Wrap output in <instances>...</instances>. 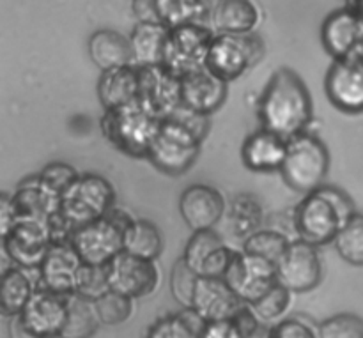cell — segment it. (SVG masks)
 Instances as JSON below:
<instances>
[{"mask_svg":"<svg viewBox=\"0 0 363 338\" xmlns=\"http://www.w3.org/2000/svg\"><path fill=\"white\" fill-rule=\"evenodd\" d=\"M266 53L262 39L254 32L248 34H218L213 38L206 55L204 67L220 80L230 81L243 77L257 66Z\"/></svg>","mask_w":363,"mask_h":338,"instance_id":"52a82bcc","label":"cell"},{"mask_svg":"<svg viewBox=\"0 0 363 338\" xmlns=\"http://www.w3.org/2000/svg\"><path fill=\"white\" fill-rule=\"evenodd\" d=\"M201 145L202 142L191 131L167 117L160 120L145 158L167 176H183L197 163Z\"/></svg>","mask_w":363,"mask_h":338,"instance_id":"ba28073f","label":"cell"},{"mask_svg":"<svg viewBox=\"0 0 363 338\" xmlns=\"http://www.w3.org/2000/svg\"><path fill=\"white\" fill-rule=\"evenodd\" d=\"M11 328H9V335L11 338H38L35 335H32L27 328L23 326V322L20 321V317H13L11 319Z\"/></svg>","mask_w":363,"mask_h":338,"instance_id":"7dc6e473","label":"cell"},{"mask_svg":"<svg viewBox=\"0 0 363 338\" xmlns=\"http://www.w3.org/2000/svg\"><path fill=\"white\" fill-rule=\"evenodd\" d=\"M96 92L105 110L135 103L138 92V67L128 64L101 71Z\"/></svg>","mask_w":363,"mask_h":338,"instance_id":"d4e9b609","label":"cell"},{"mask_svg":"<svg viewBox=\"0 0 363 338\" xmlns=\"http://www.w3.org/2000/svg\"><path fill=\"white\" fill-rule=\"evenodd\" d=\"M101 325L96 314L94 301L71 294L67 296V321L62 328L66 338H91Z\"/></svg>","mask_w":363,"mask_h":338,"instance_id":"d6a6232c","label":"cell"},{"mask_svg":"<svg viewBox=\"0 0 363 338\" xmlns=\"http://www.w3.org/2000/svg\"><path fill=\"white\" fill-rule=\"evenodd\" d=\"M321 43L333 60L362 53V18L350 7H340L330 13L321 25Z\"/></svg>","mask_w":363,"mask_h":338,"instance_id":"ac0fdd59","label":"cell"},{"mask_svg":"<svg viewBox=\"0 0 363 338\" xmlns=\"http://www.w3.org/2000/svg\"><path fill=\"white\" fill-rule=\"evenodd\" d=\"M38 176H39V179H41L43 183L50 188V190H53L55 193L62 195V191L66 190V188L69 186L74 179H77L78 172L74 170V167L67 165V163L55 162V163H48V165H46L45 169L38 174Z\"/></svg>","mask_w":363,"mask_h":338,"instance_id":"b9f144b4","label":"cell"},{"mask_svg":"<svg viewBox=\"0 0 363 338\" xmlns=\"http://www.w3.org/2000/svg\"><path fill=\"white\" fill-rule=\"evenodd\" d=\"M291 301H293V293L277 282L264 296L248 307L261 322H275L286 314L287 308L291 307Z\"/></svg>","mask_w":363,"mask_h":338,"instance_id":"8d00e7d4","label":"cell"},{"mask_svg":"<svg viewBox=\"0 0 363 338\" xmlns=\"http://www.w3.org/2000/svg\"><path fill=\"white\" fill-rule=\"evenodd\" d=\"M106 276L110 291L123 294L130 300L149 296L160 283L156 262L135 257L128 252H121L106 264Z\"/></svg>","mask_w":363,"mask_h":338,"instance_id":"4fadbf2b","label":"cell"},{"mask_svg":"<svg viewBox=\"0 0 363 338\" xmlns=\"http://www.w3.org/2000/svg\"><path fill=\"white\" fill-rule=\"evenodd\" d=\"M325 92L337 110L350 116L363 113L362 53L333 60L325 77Z\"/></svg>","mask_w":363,"mask_h":338,"instance_id":"7c38bea8","label":"cell"},{"mask_svg":"<svg viewBox=\"0 0 363 338\" xmlns=\"http://www.w3.org/2000/svg\"><path fill=\"white\" fill-rule=\"evenodd\" d=\"M362 57H363V48H362Z\"/></svg>","mask_w":363,"mask_h":338,"instance_id":"816d5d0a","label":"cell"},{"mask_svg":"<svg viewBox=\"0 0 363 338\" xmlns=\"http://www.w3.org/2000/svg\"><path fill=\"white\" fill-rule=\"evenodd\" d=\"M204 325L206 322L191 308H184L183 314L156 321L145 338H201Z\"/></svg>","mask_w":363,"mask_h":338,"instance_id":"836d02e7","label":"cell"},{"mask_svg":"<svg viewBox=\"0 0 363 338\" xmlns=\"http://www.w3.org/2000/svg\"><path fill=\"white\" fill-rule=\"evenodd\" d=\"M223 218H225L230 236L240 241H245L264 225L262 205L259 204L257 198L248 193L236 195L227 205Z\"/></svg>","mask_w":363,"mask_h":338,"instance_id":"83f0119b","label":"cell"},{"mask_svg":"<svg viewBox=\"0 0 363 338\" xmlns=\"http://www.w3.org/2000/svg\"><path fill=\"white\" fill-rule=\"evenodd\" d=\"M18 222V213L14 208L13 195L0 191V237H6L14 223Z\"/></svg>","mask_w":363,"mask_h":338,"instance_id":"f6af8a7d","label":"cell"},{"mask_svg":"<svg viewBox=\"0 0 363 338\" xmlns=\"http://www.w3.org/2000/svg\"><path fill=\"white\" fill-rule=\"evenodd\" d=\"M18 317L25 328L38 338L60 333L67 321V296L35 286Z\"/></svg>","mask_w":363,"mask_h":338,"instance_id":"d6986e66","label":"cell"},{"mask_svg":"<svg viewBox=\"0 0 363 338\" xmlns=\"http://www.w3.org/2000/svg\"><path fill=\"white\" fill-rule=\"evenodd\" d=\"M89 55L101 71L133 64L130 38L113 28H99L91 35Z\"/></svg>","mask_w":363,"mask_h":338,"instance_id":"4316f807","label":"cell"},{"mask_svg":"<svg viewBox=\"0 0 363 338\" xmlns=\"http://www.w3.org/2000/svg\"><path fill=\"white\" fill-rule=\"evenodd\" d=\"M41 338H66L62 335V333H53V335H46V337H41Z\"/></svg>","mask_w":363,"mask_h":338,"instance_id":"f907efd6","label":"cell"},{"mask_svg":"<svg viewBox=\"0 0 363 338\" xmlns=\"http://www.w3.org/2000/svg\"><path fill=\"white\" fill-rule=\"evenodd\" d=\"M357 213L350 195L337 186L323 184L318 190L305 193V198L294 209V230L298 240L325 247L333 243L344 223Z\"/></svg>","mask_w":363,"mask_h":338,"instance_id":"7a4b0ae2","label":"cell"},{"mask_svg":"<svg viewBox=\"0 0 363 338\" xmlns=\"http://www.w3.org/2000/svg\"><path fill=\"white\" fill-rule=\"evenodd\" d=\"M170 119L177 120L181 126L186 128L188 131L195 135L201 142H204V138L208 137L209 130H211V120L209 116H202V113L194 112V110L186 108V106L179 105L172 113H170Z\"/></svg>","mask_w":363,"mask_h":338,"instance_id":"7bdbcfd3","label":"cell"},{"mask_svg":"<svg viewBox=\"0 0 363 338\" xmlns=\"http://www.w3.org/2000/svg\"><path fill=\"white\" fill-rule=\"evenodd\" d=\"M289 243L291 240L284 232L262 227V229L255 230L252 236H248L243 241V252L257 255V257H262L277 264L284 255V252H286V248L289 247Z\"/></svg>","mask_w":363,"mask_h":338,"instance_id":"d590c367","label":"cell"},{"mask_svg":"<svg viewBox=\"0 0 363 338\" xmlns=\"http://www.w3.org/2000/svg\"><path fill=\"white\" fill-rule=\"evenodd\" d=\"M337 254L347 264L363 268V213H354L333 240Z\"/></svg>","mask_w":363,"mask_h":338,"instance_id":"e575fe53","label":"cell"},{"mask_svg":"<svg viewBox=\"0 0 363 338\" xmlns=\"http://www.w3.org/2000/svg\"><path fill=\"white\" fill-rule=\"evenodd\" d=\"M227 201L223 195L209 184H191L181 193L179 213L191 232L215 229L223 220Z\"/></svg>","mask_w":363,"mask_h":338,"instance_id":"ffe728a7","label":"cell"},{"mask_svg":"<svg viewBox=\"0 0 363 338\" xmlns=\"http://www.w3.org/2000/svg\"><path fill=\"white\" fill-rule=\"evenodd\" d=\"M11 266H13V262H11L9 254H7L6 243H4V240L0 237V275H2L4 271H7Z\"/></svg>","mask_w":363,"mask_h":338,"instance_id":"c3c4849f","label":"cell"},{"mask_svg":"<svg viewBox=\"0 0 363 338\" xmlns=\"http://www.w3.org/2000/svg\"><path fill=\"white\" fill-rule=\"evenodd\" d=\"M291 190L311 193L326 183L330 172V151L315 135L303 131L287 140L286 156L279 170Z\"/></svg>","mask_w":363,"mask_h":338,"instance_id":"3957f363","label":"cell"},{"mask_svg":"<svg viewBox=\"0 0 363 338\" xmlns=\"http://www.w3.org/2000/svg\"><path fill=\"white\" fill-rule=\"evenodd\" d=\"M133 216L113 205L105 216L74 229L71 247L84 264L106 266L123 252L124 230Z\"/></svg>","mask_w":363,"mask_h":338,"instance_id":"5b68a950","label":"cell"},{"mask_svg":"<svg viewBox=\"0 0 363 338\" xmlns=\"http://www.w3.org/2000/svg\"><path fill=\"white\" fill-rule=\"evenodd\" d=\"M286 138L261 128L245 138L241 159L252 172H279L286 156Z\"/></svg>","mask_w":363,"mask_h":338,"instance_id":"603a6c76","label":"cell"},{"mask_svg":"<svg viewBox=\"0 0 363 338\" xmlns=\"http://www.w3.org/2000/svg\"><path fill=\"white\" fill-rule=\"evenodd\" d=\"M110 291L108 276H106V266H92L82 262L78 269L77 282H74V293L84 300L96 301Z\"/></svg>","mask_w":363,"mask_h":338,"instance_id":"74e56055","label":"cell"},{"mask_svg":"<svg viewBox=\"0 0 363 338\" xmlns=\"http://www.w3.org/2000/svg\"><path fill=\"white\" fill-rule=\"evenodd\" d=\"M169 28L160 23L138 21L130 35L131 52H133V66H158L162 64L163 46H165Z\"/></svg>","mask_w":363,"mask_h":338,"instance_id":"f546056e","label":"cell"},{"mask_svg":"<svg viewBox=\"0 0 363 338\" xmlns=\"http://www.w3.org/2000/svg\"><path fill=\"white\" fill-rule=\"evenodd\" d=\"M323 280V262L318 247L296 240L291 241L277 262V282L289 293L301 294L315 289Z\"/></svg>","mask_w":363,"mask_h":338,"instance_id":"8fae6325","label":"cell"},{"mask_svg":"<svg viewBox=\"0 0 363 338\" xmlns=\"http://www.w3.org/2000/svg\"><path fill=\"white\" fill-rule=\"evenodd\" d=\"M223 280L245 305H252L277 283V264L247 252H236Z\"/></svg>","mask_w":363,"mask_h":338,"instance_id":"30bf717a","label":"cell"},{"mask_svg":"<svg viewBox=\"0 0 363 338\" xmlns=\"http://www.w3.org/2000/svg\"><path fill=\"white\" fill-rule=\"evenodd\" d=\"M195 282H197V275L179 259L172 269L170 287H172V294L176 298V301L179 305H183L184 308H190Z\"/></svg>","mask_w":363,"mask_h":338,"instance_id":"60d3db41","label":"cell"},{"mask_svg":"<svg viewBox=\"0 0 363 338\" xmlns=\"http://www.w3.org/2000/svg\"><path fill=\"white\" fill-rule=\"evenodd\" d=\"M94 308L101 325L117 326L123 325V322H126L131 317L133 300L119 293H113V291H108L99 300L94 301Z\"/></svg>","mask_w":363,"mask_h":338,"instance_id":"f35d334b","label":"cell"},{"mask_svg":"<svg viewBox=\"0 0 363 338\" xmlns=\"http://www.w3.org/2000/svg\"><path fill=\"white\" fill-rule=\"evenodd\" d=\"M201 338H243L238 332L236 325L230 321H218V322H206L202 329Z\"/></svg>","mask_w":363,"mask_h":338,"instance_id":"bcb514c9","label":"cell"},{"mask_svg":"<svg viewBox=\"0 0 363 338\" xmlns=\"http://www.w3.org/2000/svg\"><path fill=\"white\" fill-rule=\"evenodd\" d=\"M30 271L11 266L0 275V315L7 319L18 317L35 289Z\"/></svg>","mask_w":363,"mask_h":338,"instance_id":"f1b7e54d","label":"cell"},{"mask_svg":"<svg viewBox=\"0 0 363 338\" xmlns=\"http://www.w3.org/2000/svg\"><path fill=\"white\" fill-rule=\"evenodd\" d=\"M13 202L18 218L46 222L50 216L59 211L60 195L50 190L35 174L18 184L16 191L13 193Z\"/></svg>","mask_w":363,"mask_h":338,"instance_id":"cb8c5ba5","label":"cell"},{"mask_svg":"<svg viewBox=\"0 0 363 338\" xmlns=\"http://www.w3.org/2000/svg\"><path fill=\"white\" fill-rule=\"evenodd\" d=\"M211 21L220 34H248L261 21V11L254 0H216Z\"/></svg>","mask_w":363,"mask_h":338,"instance_id":"484cf974","label":"cell"},{"mask_svg":"<svg viewBox=\"0 0 363 338\" xmlns=\"http://www.w3.org/2000/svg\"><path fill=\"white\" fill-rule=\"evenodd\" d=\"M243 307V301L223 278L197 276L190 308L204 322L230 321Z\"/></svg>","mask_w":363,"mask_h":338,"instance_id":"e0dca14e","label":"cell"},{"mask_svg":"<svg viewBox=\"0 0 363 338\" xmlns=\"http://www.w3.org/2000/svg\"><path fill=\"white\" fill-rule=\"evenodd\" d=\"M318 338H363V319L357 314H337L319 325Z\"/></svg>","mask_w":363,"mask_h":338,"instance_id":"ab89813d","label":"cell"},{"mask_svg":"<svg viewBox=\"0 0 363 338\" xmlns=\"http://www.w3.org/2000/svg\"><path fill=\"white\" fill-rule=\"evenodd\" d=\"M123 252L147 261H156L163 252L162 232L149 220L133 218L124 230Z\"/></svg>","mask_w":363,"mask_h":338,"instance_id":"4dcf8cb0","label":"cell"},{"mask_svg":"<svg viewBox=\"0 0 363 338\" xmlns=\"http://www.w3.org/2000/svg\"><path fill=\"white\" fill-rule=\"evenodd\" d=\"M269 338H318V335L303 322L289 319V321H282L273 326Z\"/></svg>","mask_w":363,"mask_h":338,"instance_id":"ee69618b","label":"cell"},{"mask_svg":"<svg viewBox=\"0 0 363 338\" xmlns=\"http://www.w3.org/2000/svg\"><path fill=\"white\" fill-rule=\"evenodd\" d=\"M236 252L230 250L215 229L195 230L184 247L181 261L197 276L223 278Z\"/></svg>","mask_w":363,"mask_h":338,"instance_id":"9a60e30c","label":"cell"},{"mask_svg":"<svg viewBox=\"0 0 363 338\" xmlns=\"http://www.w3.org/2000/svg\"><path fill=\"white\" fill-rule=\"evenodd\" d=\"M213 34L202 23H183L169 28L163 46L162 66L177 78L204 67Z\"/></svg>","mask_w":363,"mask_h":338,"instance_id":"9c48e42d","label":"cell"},{"mask_svg":"<svg viewBox=\"0 0 363 338\" xmlns=\"http://www.w3.org/2000/svg\"><path fill=\"white\" fill-rule=\"evenodd\" d=\"M257 113L264 130L286 140L308 131L314 119V105L300 74L289 67H279L259 99Z\"/></svg>","mask_w":363,"mask_h":338,"instance_id":"6da1fadb","label":"cell"},{"mask_svg":"<svg viewBox=\"0 0 363 338\" xmlns=\"http://www.w3.org/2000/svg\"><path fill=\"white\" fill-rule=\"evenodd\" d=\"M116 205L112 183L98 174H78L60 195L59 213L74 229L99 220Z\"/></svg>","mask_w":363,"mask_h":338,"instance_id":"8992f818","label":"cell"},{"mask_svg":"<svg viewBox=\"0 0 363 338\" xmlns=\"http://www.w3.org/2000/svg\"><path fill=\"white\" fill-rule=\"evenodd\" d=\"M80 266V257L71 243H52L38 268L39 287L62 296H71L74 293Z\"/></svg>","mask_w":363,"mask_h":338,"instance_id":"7402d4cb","label":"cell"},{"mask_svg":"<svg viewBox=\"0 0 363 338\" xmlns=\"http://www.w3.org/2000/svg\"><path fill=\"white\" fill-rule=\"evenodd\" d=\"M4 243L13 266L27 271H38L52 240L46 222L18 218L9 234L4 237Z\"/></svg>","mask_w":363,"mask_h":338,"instance_id":"2e32d148","label":"cell"},{"mask_svg":"<svg viewBox=\"0 0 363 338\" xmlns=\"http://www.w3.org/2000/svg\"><path fill=\"white\" fill-rule=\"evenodd\" d=\"M135 103L156 119H167L181 105L179 78L158 66L138 67V92Z\"/></svg>","mask_w":363,"mask_h":338,"instance_id":"5bb4252c","label":"cell"},{"mask_svg":"<svg viewBox=\"0 0 363 338\" xmlns=\"http://www.w3.org/2000/svg\"><path fill=\"white\" fill-rule=\"evenodd\" d=\"M179 85L181 105L209 117L222 108L229 94V84L220 80L206 67L183 74L179 78Z\"/></svg>","mask_w":363,"mask_h":338,"instance_id":"44dd1931","label":"cell"},{"mask_svg":"<svg viewBox=\"0 0 363 338\" xmlns=\"http://www.w3.org/2000/svg\"><path fill=\"white\" fill-rule=\"evenodd\" d=\"M346 7L353 9L354 13H357L358 16L362 18V21H363V0H347Z\"/></svg>","mask_w":363,"mask_h":338,"instance_id":"681fc988","label":"cell"},{"mask_svg":"<svg viewBox=\"0 0 363 338\" xmlns=\"http://www.w3.org/2000/svg\"><path fill=\"white\" fill-rule=\"evenodd\" d=\"M206 13L204 0H152L155 23L167 28L183 23H201Z\"/></svg>","mask_w":363,"mask_h":338,"instance_id":"1f68e13d","label":"cell"},{"mask_svg":"<svg viewBox=\"0 0 363 338\" xmlns=\"http://www.w3.org/2000/svg\"><path fill=\"white\" fill-rule=\"evenodd\" d=\"M158 126L160 119L145 112L138 103L105 110L99 120L103 137L131 158H145Z\"/></svg>","mask_w":363,"mask_h":338,"instance_id":"277c9868","label":"cell"}]
</instances>
